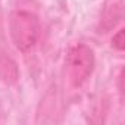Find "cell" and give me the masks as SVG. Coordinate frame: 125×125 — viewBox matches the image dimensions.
Here are the masks:
<instances>
[{
    "label": "cell",
    "instance_id": "cell-1",
    "mask_svg": "<svg viewBox=\"0 0 125 125\" xmlns=\"http://www.w3.org/2000/svg\"><path fill=\"white\" fill-rule=\"evenodd\" d=\"M38 31L40 24L35 15L25 10H16L10 16V35L19 50L32 47L37 41Z\"/></svg>",
    "mask_w": 125,
    "mask_h": 125
},
{
    "label": "cell",
    "instance_id": "cell-2",
    "mask_svg": "<svg viewBox=\"0 0 125 125\" xmlns=\"http://www.w3.org/2000/svg\"><path fill=\"white\" fill-rule=\"evenodd\" d=\"M68 77L72 85L80 87L91 74L94 66V53L85 44L74 46L66 57Z\"/></svg>",
    "mask_w": 125,
    "mask_h": 125
},
{
    "label": "cell",
    "instance_id": "cell-3",
    "mask_svg": "<svg viewBox=\"0 0 125 125\" xmlns=\"http://www.w3.org/2000/svg\"><path fill=\"white\" fill-rule=\"evenodd\" d=\"M112 43H113V46H115L118 50H122V49H124V30H119L118 34L113 35Z\"/></svg>",
    "mask_w": 125,
    "mask_h": 125
}]
</instances>
